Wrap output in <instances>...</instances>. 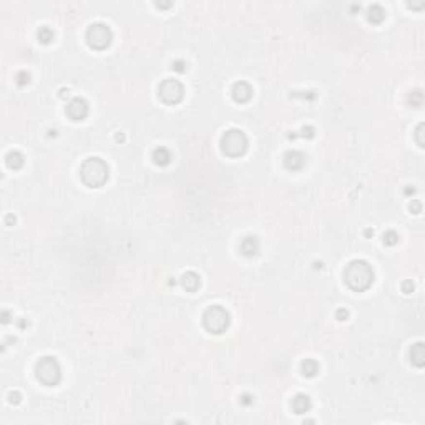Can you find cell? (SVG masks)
Listing matches in <instances>:
<instances>
[{
	"label": "cell",
	"mask_w": 425,
	"mask_h": 425,
	"mask_svg": "<svg viewBox=\"0 0 425 425\" xmlns=\"http://www.w3.org/2000/svg\"><path fill=\"white\" fill-rule=\"evenodd\" d=\"M344 283L356 292L367 291L374 283V269L367 261L354 259L344 269Z\"/></svg>",
	"instance_id": "6da1fadb"
},
{
	"label": "cell",
	"mask_w": 425,
	"mask_h": 425,
	"mask_svg": "<svg viewBox=\"0 0 425 425\" xmlns=\"http://www.w3.org/2000/svg\"><path fill=\"white\" fill-rule=\"evenodd\" d=\"M80 178L88 188H100L110 178V168L102 158H86L80 166Z\"/></svg>",
	"instance_id": "7a4b0ae2"
},
{
	"label": "cell",
	"mask_w": 425,
	"mask_h": 425,
	"mask_svg": "<svg viewBox=\"0 0 425 425\" xmlns=\"http://www.w3.org/2000/svg\"><path fill=\"white\" fill-rule=\"evenodd\" d=\"M229 324H231V316L223 306H209L203 312V325L211 334H223L229 327Z\"/></svg>",
	"instance_id": "3957f363"
},
{
	"label": "cell",
	"mask_w": 425,
	"mask_h": 425,
	"mask_svg": "<svg viewBox=\"0 0 425 425\" xmlns=\"http://www.w3.org/2000/svg\"><path fill=\"white\" fill-rule=\"evenodd\" d=\"M221 152L229 158H239L243 156L248 150V136L243 130L231 128L223 133L220 140Z\"/></svg>",
	"instance_id": "277c9868"
},
{
	"label": "cell",
	"mask_w": 425,
	"mask_h": 425,
	"mask_svg": "<svg viewBox=\"0 0 425 425\" xmlns=\"http://www.w3.org/2000/svg\"><path fill=\"white\" fill-rule=\"evenodd\" d=\"M35 377L47 387H53L62 380V367L55 357L45 356L35 364Z\"/></svg>",
	"instance_id": "5b68a950"
},
{
	"label": "cell",
	"mask_w": 425,
	"mask_h": 425,
	"mask_svg": "<svg viewBox=\"0 0 425 425\" xmlns=\"http://www.w3.org/2000/svg\"><path fill=\"white\" fill-rule=\"evenodd\" d=\"M86 43L90 49L93 50H105L112 45L113 42V32L106 23L103 22H95L86 29L85 34Z\"/></svg>",
	"instance_id": "8992f818"
},
{
	"label": "cell",
	"mask_w": 425,
	"mask_h": 425,
	"mask_svg": "<svg viewBox=\"0 0 425 425\" xmlns=\"http://www.w3.org/2000/svg\"><path fill=\"white\" fill-rule=\"evenodd\" d=\"M158 97L166 105H176L185 97V88H183L181 82L174 80V78H166L158 85Z\"/></svg>",
	"instance_id": "52a82bcc"
},
{
	"label": "cell",
	"mask_w": 425,
	"mask_h": 425,
	"mask_svg": "<svg viewBox=\"0 0 425 425\" xmlns=\"http://www.w3.org/2000/svg\"><path fill=\"white\" fill-rule=\"evenodd\" d=\"M88 112H90L88 102H86L85 98H82V97L71 98V100L68 102V105H67V108H65L67 117H68L71 121L85 120V118L88 117Z\"/></svg>",
	"instance_id": "ba28073f"
},
{
	"label": "cell",
	"mask_w": 425,
	"mask_h": 425,
	"mask_svg": "<svg viewBox=\"0 0 425 425\" xmlns=\"http://www.w3.org/2000/svg\"><path fill=\"white\" fill-rule=\"evenodd\" d=\"M283 161L289 171H301L306 166V163H307V158L299 150H289V152H286Z\"/></svg>",
	"instance_id": "9c48e42d"
},
{
	"label": "cell",
	"mask_w": 425,
	"mask_h": 425,
	"mask_svg": "<svg viewBox=\"0 0 425 425\" xmlns=\"http://www.w3.org/2000/svg\"><path fill=\"white\" fill-rule=\"evenodd\" d=\"M253 86L246 82H236L231 86V97L236 103H248L253 98Z\"/></svg>",
	"instance_id": "30bf717a"
},
{
	"label": "cell",
	"mask_w": 425,
	"mask_h": 425,
	"mask_svg": "<svg viewBox=\"0 0 425 425\" xmlns=\"http://www.w3.org/2000/svg\"><path fill=\"white\" fill-rule=\"evenodd\" d=\"M239 251L241 254L244 256L251 257V256H256L259 253V239L256 236H246L241 239V244H239Z\"/></svg>",
	"instance_id": "8fae6325"
},
{
	"label": "cell",
	"mask_w": 425,
	"mask_h": 425,
	"mask_svg": "<svg viewBox=\"0 0 425 425\" xmlns=\"http://www.w3.org/2000/svg\"><path fill=\"white\" fill-rule=\"evenodd\" d=\"M181 286L188 292H194V291H198V289H200L201 277L198 276V274L194 272V271H188V272H185L181 276Z\"/></svg>",
	"instance_id": "7c38bea8"
},
{
	"label": "cell",
	"mask_w": 425,
	"mask_h": 425,
	"mask_svg": "<svg viewBox=\"0 0 425 425\" xmlns=\"http://www.w3.org/2000/svg\"><path fill=\"white\" fill-rule=\"evenodd\" d=\"M311 405H312L311 399L306 394H296L291 402V407L296 414H306V412H309L311 410Z\"/></svg>",
	"instance_id": "4fadbf2b"
},
{
	"label": "cell",
	"mask_w": 425,
	"mask_h": 425,
	"mask_svg": "<svg viewBox=\"0 0 425 425\" xmlns=\"http://www.w3.org/2000/svg\"><path fill=\"white\" fill-rule=\"evenodd\" d=\"M152 160L156 166H168L173 158H171V153H170L168 148H165V146H158V148H154L152 152Z\"/></svg>",
	"instance_id": "5bb4252c"
},
{
	"label": "cell",
	"mask_w": 425,
	"mask_h": 425,
	"mask_svg": "<svg viewBox=\"0 0 425 425\" xmlns=\"http://www.w3.org/2000/svg\"><path fill=\"white\" fill-rule=\"evenodd\" d=\"M410 362L415 365V367H424L425 364V349L422 342H417L412 345L410 349Z\"/></svg>",
	"instance_id": "9a60e30c"
},
{
	"label": "cell",
	"mask_w": 425,
	"mask_h": 425,
	"mask_svg": "<svg viewBox=\"0 0 425 425\" xmlns=\"http://www.w3.org/2000/svg\"><path fill=\"white\" fill-rule=\"evenodd\" d=\"M5 163L10 170H20L23 166V163H25V158H23V154L20 152L12 150V152L5 154Z\"/></svg>",
	"instance_id": "2e32d148"
},
{
	"label": "cell",
	"mask_w": 425,
	"mask_h": 425,
	"mask_svg": "<svg viewBox=\"0 0 425 425\" xmlns=\"http://www.w3.org/2000/svg\"><path fill=\"white\" fill-rule=\"evenodd\" d=\"M319 371H321V365L314 359H306L303 360V364H301V372H303L304 377H316L319 374Z\"/></svg>",
	"instance_id": "e0dca14e"
},
{
	"label": "cell",
	"mask_w": 425,
	"mask_h": 425,
	"mask_svg": "<svg viewBox=\"0 0 425 425\" xmlns=\"http://www.w3.org/2000/svg\"><path fill=\"white\" fill-rule=\"evenodd\" d=\"M385 18V10L379 3H374L367 9V20L372 23H382Z\"/></svg>",
	"instance_id": "ac0fdd59"
},
{
	"label": "cell",
	"mask_w": 425,
	"mask_h": 425,
	"mask_svg": "<svg viewBox=\"0 0 425 425\" xmlns=\"http://www.w3.org/2000/svg\"><path fill=\"white\" fill-rule=\"evenodd\" d=\"M37 38H38V42L43 43V45H49V43L55 38V34H53V30H51L50 27L43 25V27H40V29L37 30Z\"/></svg>",
	"instance_id": "d6986e66"
},
{
	"label": "cell",
	"mask_w": 425,
	"mask_h": 425,
	"mask_svg": "<svg viewBox=\"0 0 425 425\" xmlns=\"http://www.w3.org/2000/svg\"><path fill=\"white\" fill-rule=\"evenodd\" d=\"M422 103H424V95H422V91H420V90H415V91H412V93L408 95V105H412L414 108H420V106H422Z\"/></svg>",
	"instance_id": "ffe728a7"
},
{
	"label": "cell",
	"mask_w": 425,
	"mask_h": 425,
	"mask_svg": "<svg viewBox=\"0 0 425 425\" xmlns=\"http://www.w3.org/2000/svg\"><path fill=\"white\" fill-rule=\"evenodd\" d=\"M400 236L399 233L394 231V229H389V231L384 233V244L385 246H395L397 243H399Z\"/></svg>",
	"instance_id": "44dd1931"
},
{
	"label": "cell",
	"mask_w": 425,
	"mask_h": 425,
	"mask_svg": "<svg viewBox=\"0 0 425 425\" xmlns=\"http://www.w3.org/2000/svg\"><path fill=\"white\" fill-rule=\"evenodd\" d=\"M15 83H17L18 86H27L30 83V73L27 70H20L15 75Z\"/></svg>",
	"instance_id": "7402d4cb"
},
{
	"label": "cell",
	"mask_w": 425,
	"mask_h": 425,
	"mask_svg": "<svg viewBox=\"0 0 425 425\" xmlns=\"http://www.w3.org/2000/svg\"><path fill=\"white\" fill-rule=\"evenodd\" d=\"M171 68L176 71V73H185L186 68H188V65H186L185 60H181V58H178V60H174L171 63Z\"/></svg>",
	"instance_id": "603a6c76"
},
{
	"label": "cell",
	"mask_w": 425,
	"mask_h": 425,
	"mask_svg": "<svg viewBox=\"0 0 425 425\" xmlns=\"http://www.w3.org/2000/svg\"><path fill=\"white\" fill-rule=\"evenodd\" d=\"M422 135H424V123H420V125L417 126V130H415V140H417V143H419L420 148H424V145H425Z\"/></svg>",
	"instance_id": "cb8c5ba5"
},
{
	"label": "cell",
	"mask_w": 425,
	"mask_h": 425,
	"mask_svg": "<svg viewBox=\"0 0 425 425\" xmlns=\"http://www.w3.org/2000/svg\"><path fill=\"white\" fill-rule=\"evenodd\" d=\"M239 404L243 405V407H249V405L254 404V397L251 394H243L239 397Z\"/></svg>",
	"instance_id": "d4e9b609"
},
{
	"label": "cell",
	"mask_w": 425,
	"mask_h": 425,
	"mask_svg": "<svg viewBox=\"0 0 425 425\" xmlns=\"http://www.w3.org/2000/svg\"><path fill=\"white\" fill-rule=\"evenodd\" d=\"M314 135H316V130H314L312 126H304V128L301 130V136L303 138H314Z\"/></svg>",
	"instance_id": "484cf974"
},
{
	"label": "cell",
	"mask_w": 425,
	"mask_h": 425,
	"mask_svg": "<svg viewBox=\"0 0 425 425\" xmlns=\"http://www.w3.org/2000/svg\"><path fill=\"white\" fill-rule=\"evenodd\" d=\"M347 317H349V311L347 309H337L336 311V319L337 321H347Z\"/></svg>",
	"instance_id": "4316f807"
},
{
	"label": "cell",
	"mask_w": 425,
	"mask_h": 425,
	"mask_svg": "<svg viewBox=\"0 0 425 425\" xmlns=\"http://www.w3.org/2000/svg\"><path fill=\"white\" fill-rule=\"evenodd\" d=\"M408 208H410V211L414 214H419L420 211H422V204H420V201H415V200H412Z\"/></svg>",
	"instance_id": "83f0119b"
},
{
	"label": "cell",
	"mask_w": 425,
	"mask_h": 425,
	"mask_svg": "<svg viewBox=\"0 0 425 425\" xmlns=\"http://www.w3.org/2000/svg\"><path fill=\"white\" fill-rule=\"evenodd\" d=\"M20 400H22L20 392H10V394H9V402L10 404H20Z\"/></svg>",
	"instance_id": "f1b7e54d"
},
{
	"label": "cell",
	"mask_w": 425,
	"mask_h": 425,
	"mask_svg": "<svg viewBox=\"0 0 425 425\" xmlns=\"http://www.w3.org/2000/svg\"><path fill=\"white\" fill-rule=\"evenodd\" d=\"M402 291L405 294H410L412 291H414V283H412V281H404V283H402Z\"/></svg>",
	"instance_id": "f546056e"
},
{
	"label": "cell",
	"mask_w": 425,
	"mask_h": 425,
	"mask_svg": "<svg viewBox=\"0 0 425 425\" xmlns=\"http://www.w3.org/2000/svg\"><path fill=\"white\" fill-rule=\"evenodd\" d=\"M154 5H156L158 9H168V7H171L173 3H171V2H166V3H158V2H156V3H154Z\"/></svg>",
	"instance_id": "4dcf8cb0"
},
{
	"label": "cell",
	"mask_w": 425,
	"mask_h": 425,
	"mask_svg": "<svg viewBox=\"0 0 425 425\" xmlns=\"http://www.w3.org/2000/svg\"><path fill=\"white\" fill-rule=\"evenodd\" d=\"M5 223H7V224L15 223V218H14V216H7V218H5Z\"/></svg>",
	"instance_id": "1f68e13d"
},
{
	"label": "cell",
	"mask_w": 425,
	"mask_h": 425,
	"mask_svg": "<svg viewBox=\"0 0 425 425\" xmlns=\"http://www.w3.org/2000/svg\"><path fill=\"white\" fill-rule=\"evenodd\" d=\"M365 236H374V231H371V229H367V231H365Z\"/></svg>",
	"instance_id": "d6a6232c"
},
{
	"label": "cell",
	"mask_w": 425,
	"mask_h": 425,
	"mask_svg": "<svg viewBox=\"0 0 425 425\" xmlns=\"http://www.w3.org/2000/svg\"><path fill=\"white\" fill-rule=\"evenodd\" d=\"M117 141H123V135H117Z\"/></svg>",
	"instance_id": "836d02e7"
}]
</instances>
